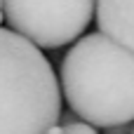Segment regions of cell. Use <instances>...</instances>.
<instances>
[{"instance_id":"obj_5","label":"cell","mask_w":134,"mask_h":134,"mask_svg":"<svg viewBox=\"0 0 134 134\" xmlns=\"http://www.w3.org/2000/svg\"><path fill=\"white\" fill-rule=\"evenodd\" d=\"M64 134H99L90 122H75V120H68L61 125Z\"/></svg>"},{"instance_id":"obj_3","label":"cell","mask_w":134,"mask_h":134,"mask_svg":"<svg viewBox=\"0 0 134 134\" xmlns=\"http://www.w3.org/2000/svg\"><path fill=\"white\" fill-rule=\"evenodd\" d=\"M5 21L40 49H57L80 40L97 0H2Z\"/></svg>"},{"instance_id":"obj_2","label":"cell","mask_w":134,"mask_h":134,"mask_svg":"<svg viewBox=\"0 0 134 134\" xmlns=\"http://www.w3.org/2000/svg\"><path fill=\"white\" fill-rule=\"evenodd\" d=\"M61 115V90L47 57L0 28V134H47Z\"/></svg>"},{"instance_id":"obj_6","label":"cell","mask_w":134,"mask_h":134,"mask_svg":"<svg viewBox=\"0 0 134 134\" xmlns=\"http://www.w3.org/2000/svg\"><path fill=\"white\" fill-rule=\"evenodd\" d=\"M106 134H134V122H127V125H115V127H108Z\"/></svg>"},{"instance_id":"obj_9","label":"cell","mask_w":134,"mask_h":134,"mask_svg":"<svg viewBox=\"0 0 134 134\" xmlns=\"http://www.w3.org/2000/svg\"><path fill=\"white\" fill-rule=\"evenodd\" d=\"M0 5H2V0H0Z\"/></svg>"},{"instance_id":"obj_8","label":"cell","mask_w":134,"mask_h":134,"mask_svg":"<svg viewBox=\"0 0 134 134\" xmlns=\"http://www.w3.org/2000/svg\"><path fill=\"white\" fill-rule=\"evenodd\" d=\"M2 19H5V12H2V5H0V24H2Z\"/></svg>"},{"instance_id":"obj_4","label":"cell","mask_w":134,"mask_h":134,"mask_svg":"<svg viewBox=\"0 0 134 134\" xmlns=\"http://www.w3.org/2000/svg\"><path fill=\"white\" fill-rule=\"evenodd\" d=\"M97 24L104 35L134 54V0H97Z\"/></svg>"},{"instance_id":"obj_7","label":"cell","mask_w":134,"mask_h":134,"mask_svg":"<svg viewBox=\"0 0 134 134\" xmlns=\"http://www.w3.org/2000/svg\"><path fill=\"white\" fill-rule=\"evenodd\" d=\"M47 134H64V130H61V127H57V125H54V127H52V130H49V132Z\"/></svg>"},{"instance_id":"obj_1","label":"cell","mask_w":134,"mask_h":134,"mask_svg":"<svg viewBox=\"0 0 134 134\" xmlns=\"http://www.w3.org/2000/svg\"><path fill=\"white\" fill-rule=\"evenodd\" d=\"M59 78L66 104L82 122L104 130L134 122V54L101 31L73 42Z\"/></svg>"}]
</instances>
